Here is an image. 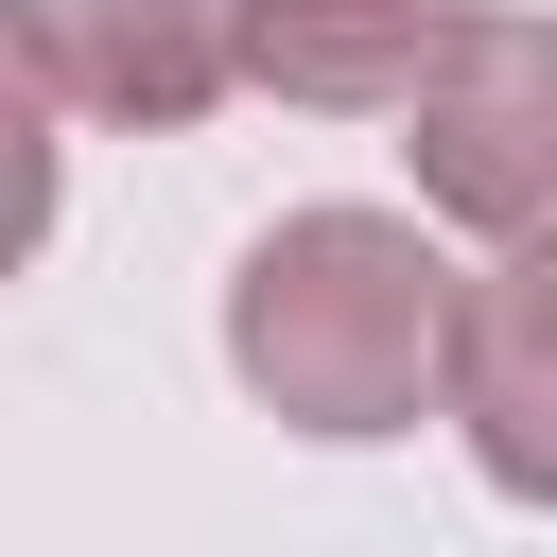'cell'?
<instances>
[{
    "label": "cell",
    "instance_id": "cell-5",
    "mask_svg": "<svg viewBox=\"0 0 557 557\" xmlns=\"http://www.w3.org/2000/svg\"><path fill=\"white\" fill-rule=\"evenodd\" d=\"M453 35H470V0H244V87L366 122V104H418Z\"/></svg>",
    "mask_w": 557,
    "mask_h": 557
},
{
    "label": "cell",
    "instance_id": "cell-3",
    "mask_svg": "<svg viewBox=\"0 0 557 557\" xmlns=\"http://www.w3.org/2000/svg\"><path fill=\"white\" fill-rule=\"evenodd\" d=\"M17 52H35L87 122L174 139V122H209V104L244 87V0H17Z\"/></svg>",
    "mask_w": 557,
    "mask_h": 557
},
{
    "label": "cell",
    "instance_id": "cell-1",
    "mask_svg": "<svg viewBox=\"0 0 557 557\" xmlns=\"http://www.w3.org/2000/svg\"><path fill=\"white\" fill-rule=\"evenodd\" d=\"M453 296L470 278L400 209H278L226 278V366L296 435H400L418 400H453Z\"/></svg>",
    "mask_w": 557,
    "mask_h": 557
},
{
    "label": "cell",
    "instance_id": "cell-4",
    "mask_svg": "<svg viewBox=\"0 0 557 557\" xmlns=\"http://www.w3.org/2000/svg\"><path fill=\"white\" fill-rule=\"evenodd\" d=\"M453 435L505 505H557V244H505L453 296Z\"/></svg>",
    "mask_w": 557,
    "mask_h": 557
},
{
    "label": "cell",
    "instance_id": "cell-2",
    "mask_svg": "<svg viewBox=\"0 0 557 557\" xmlns=\"http://www.w3.org/2000/svg\"><path fill=\"white\" fill-rule=\"evenodd\" d=\"M418 191L487 244H557V17H470L435 52V87L400 104Z\"/></svg>",
    "mask_w": 557,
    "mask_h": 557
}]
</instances>
